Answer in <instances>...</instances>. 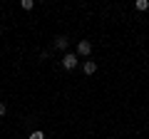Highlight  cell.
Here are the masks:
<instances>
[{
	"label": "cell",
	"instance_id": "6da1fadb",
	"mask_svg": "<svg viewBox=\"0 0 149 139\" xmlns=\"http://www.w3.org/2000/svg\"><path fill=\"white\" fill-rule=\"evenodd\" d=\"M77 62H80V60H77V52H67L62 57V67L65 70H74V67H77Z\"/></svg>",
	"mask_w": 149,
	"mask_h": 139
},
{
	"label": "cell",
	"instance_id": "7a4b0ae2",
	"mask_svg": "<svg viewBox=\"0 0 149 139\" xmlns=\"http://www.w3.org/2000/svg\"><path fill=\"white\" fill-rule=\"evenodd\" d=\"M90 52H92V42H90V40H80V42H77V55L87 57Z\"/></svg>",
	"mask_w": 149,
	"mask_h": 139
},
{
	"label": "cell",
	"instance_id": "3957f363",
	"mask_svg": "<svg viewBox=\"0 0 149 139\" xmlns=\"http://www.w3.org/2000/svg\"><path fill=\"white\" fill-rule=\"evenodd\" d=\"M82 70H85V75H95L97 72V62L95 60H87V62L82 65Z\"/></svg>",
	"mask_w": 149,
	"mask_h": 139
},
{
	"label": "cell",
	"instance_id": "277c9868",
	"mask_svg": "<svg viewBox=\"0 0 149 139\" xmlns=\"http://www.w3.org/2000/svg\"><path fill=\"white\" fill-rule=\"evenodd\" d=\"M67 45H70V40L65 38V35H57V38H55V47H57V50H65Z\"/></svg>",
	"mask_w": 149,
	"mask_h": 139
},
{
	"label": "cell",
	"instance_id": "5b68a950",
	"mask_svg": "<svg viewBox=\"0 0 149 139\" xmlns=\"http://www.w3.org/2000/svg\"><path fill=\"white\" fill-rule=\"evenodd\" d=\"M134 8H137L139 13H144V10H149V0H137V3H134Z\"/></svg>",
	"mask_w": 149,
	"mask_h": 139
},
{
	"label": "cell",
	"instance_id": "8992f818",
	"mask_svg": "<svg viewBox=\"0 0 149 139\" xmlns=\"http://www.w3.org/2000/svg\"><path fill=\"white\" fill-rule=\"evenodd\" d=\"M27 139H45V134L40 132V129H35V132H32V134H30V137H27Z\"/></svg>",
	"mask_w": 149,
	"mask_h": 139
},
{
	"label": "cell",
	"instance_id": "52a82bcc",
	"mask_svg": "<svg viewBox=\"0 0 149 139\" xmlns=\"http://www.w3.org/2000/svg\"><path fill=\"white\" fill-rule=\"evenodd\" d=\"M20 5H22V8H25V10H32V8H35V3H32V0H22Z\"/></svg>",
	"mask_w": 149,
	"mask_h": 139
},
{
	"label": "cell",
	"instance_id": "ba28073f",
	"mask_svg": "<svg viewBox=\"0 0 149 139\" xmlns=\"http://www.w3.org/2000/svg\"><path fill=\"white\" fill-rule=\"evenodd\" d=\"M8 112V107H5V102H0V117H3V114Z\"/></svg>",
	"mask_w": 149,
	"mask_h": 139
}]
</instances>
